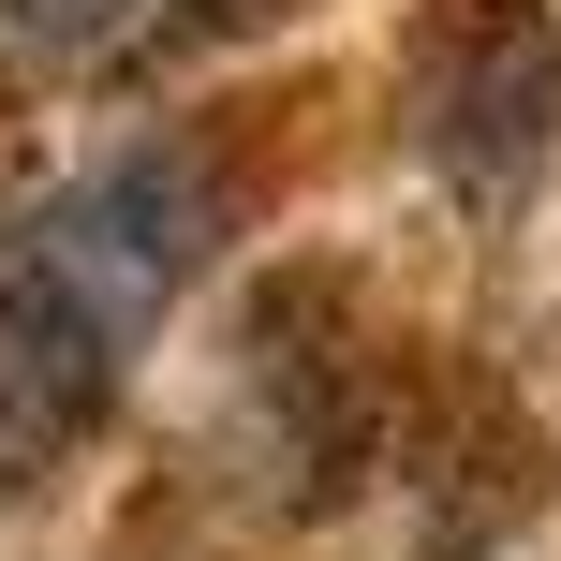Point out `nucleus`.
<instances>
[{
	"label": "nucleus",
	"instance_id": "f03ea898",
	"mask_svg": "<svg viewBox=\"0 0 561 561\" xmlns=\"http://www.w3.org/2000/svg\"><path fill=\"white\" fill-rule=\"evenodd\" d=\"M148 0H0V30H15L30 59H89L104 45V30H134Z\"/></svg>",
	"mask_w": 561,
	"mask_h": 561
},
{
	"label": "nucleus",
	"instance_id": "7ed1b4c3",
	"mask_svg": "<svg viewBox=\"0 0 561 561\" xmlns=\"http://www.w3.org/2000/svg\"><path fill=\"white\" fill-rule=\"evenodd\" d=\"M296 15V0H178V30H193V45H222V30H280Z\"/></svg>",
	"mask_w": 561,
	"mask_h": 561
},
{
	"label": "nucleus",
	"instance_id": "f257e3e1",
	"mask_svg": "<svg viewBox=\"0 0 561 561\" xmlns=\"http://www.w3.org/2000/svg\"><path fill=\"white\" fill-rule=\"evenodd\" d=\"M399 134H414V163L458 207L503 222L561 148V0H414Z\"/></svg>",
	"mask_w": 561,
	"mask_h": 561
}]
</instances>
